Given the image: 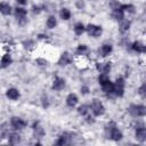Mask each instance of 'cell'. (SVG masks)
<instances>
[{
	"label": "cell",
	"instance_id": "cell-1",
	"mask_svg": "<svg viewBox=\"0 0 146 146\" xmlns=\"http://www.w3.org/2000/svg\"><path fill=\"white\" fill-rule=\"evenodd\" d=\"M129 112L136 116H144L146 115V106L144 105H131Z\"/></svg>",
	"mask_w": 146,
	"mask_h": 146
},
{
	"label": "cell",
	"instance_id": "cell-2",
	"mask_svg": "<svg viewBox=\"0 0 146 146\" xmlns=\"http://www.w3.org/2000/svg\"><path fill=\"white\" fill-rule=\"evenodd\" d=\"M90 107H91V111H92V113H94L95 115H102V114H104V112H105V107H104L103 104H102L99 100H97V99H94V100H92Z\"/></svg>",
	"mask_w": 146,
	"mask_h": 146
},
{
	"label": "cell",
	"instance_id": "cell-3",
	"mask_svg": "<svg viewBox=\"0 0 146 146\" xmlns=\"http://www.w3.org/2000/svg\"><path fill=\"white\" fill-rule=\"evenodd\" d=\"M114 92L116 96H123V92H124V81L122 78H119L114 84Z\"/></svg>",
	"mask_w": 146,
	"mask_h": 146
},
{
	"label": "cell",
	"instance_id": "cell-4",
	"mask_svg": "<svg viewBox=\"0 0 146 146\" xmlns=\"http://www.w3.org/2000/svg\"><path fill=\"white\" fill-rule=\"evenodd\" d=\"M87 32L89 35L91 36H99L102 34V27L100 26H97V25H94V24H89L87 26Z\"/></svg>",
	"mask_w": 146,
	"mask_h": 146
},
{
	"label": "cell",
	"instance_id": "cell-5",
	"mask_svg": "<svg viewBox=\"0 0 146 146\" xmlns=\"http://www.w3.org/2000/svg\"><path fill=\"white\" fill-rule=\"evenodd\" d=\"M11 125H13V128H15V129H23V128H25V125H26V123L22 120V119H19V117H13L11 119Z\"/></svg>",
	"mask_w": 146,
	"mask_h": 146
},
{
	"label": "cell",
	"instance_id": "cell-6",
	"mask_svg": "<svg viewBox=\"0 0 146 146\" xmlns=\"http://www.w3.org/2000/svg\"><path fill=\"white\" fill-rule=\"evenodd\" d=\"M136 139L139 141H144L146 140V129L140 127L136 130Z\"/></svg>",
	"mask_w": 146,
	"mask_h": 146
},
{
	"label": "cell",
	"instance_id": "cell-7",
	"mask_svg": "<svg viewBox=\"0 0 146 146\" xmlns=\"http://www.w3.org/2000/svg\"><path fill=\"white\" fill-rule=\"evenodd\" d=\"M110 136L113 140H120L122 138V132L116 129V128H111V132H110Z\"/></svg>",
	"mask_w": 146,
	"mask_h": 146
},
{
	"label": "cell",
	"instance_id": "cell-8",
	"mask_svg": "<svg viewBox=\"0 0 146 146\" xmlns=\"http://www.w3.org/2000/svg\"><path fill=\"white\" fill-rule=\"evenodd\" d=\"M71 60H72V58L70 57V55L67 52H64V54H62V56L58 60V64L59 65H67L71 63Z\"/></svg>",
	"mask_w": 146,
	"mask_h": 146
},
{
	"label": "cell",
	"instance_id": "cell-9",
	"mask_svg": "<svg viewBox=\"0 0 146 146\" xmlns=\"http://www.w3.org/2000/svg\"><path fill=\"white\" fill-rule=\"evenodd\" d=\"M66 104H67L68 106H71V107L75 106V105L78 104V97H76V95L70 94V95L67 96V98H66Z\"/></svg>",
	"mask_w": 146,
	"mask_h": 146
},
{
	"label": "cell",
	"instance_id": "cell-10",
	"mask_svg": "<svg viewBox=\"0 0 146 146\" xmlns=\"http://www.w3.org/2000/svg\"><path fill=\"white\" fill-rule=\"evenodd\" d=\"M64 87H65V81H64L63 79H60V78L55 79V81H54V83H52V88H54V89L60 90V89H63Z\"/></svg>",
	"mask_w": 146,
	"mask_h": 146
},
{
	"label": "cell",
	"instance_id": "cell-11",
	"mask_svg": "<svg viewBox=\"0 0 146 146\" xmlns=\"http://www.w3.org/2000/svg\"><path fill=\"white\" fill-rule=\"evenodd\" d=\"M97 67H98V70H99L100 73L106 74L111 70V63H99L97 65Z\"/></svg>",
	"mask_w": 146,
	"mask_h": 146
},
{
	"label": "cell",
	"instance_id": "cell-12",
	"mask_svg": "<svg viewBox=\"0 0 146 146\" xmlns=\"http://www.w3.org/2000/svg\"><path fill=\"white\" fill-rule=\"evenodd\" d=\"M102 88H103V90L106 92V94H110V92H113L114 91V84L108 80V81H106L105 83H103L102 84Z\"/></svg>",
	"mask_w": 146,
	"mask_h": 146
},
{
	"label": "cell",
	"instance_id": "cell-13",
	"mask_svg": "<svg viewBox=\"0 0 146 146\" xmlns=\"http://www.w3.org/2000/svg\"><path fill=\"white\" fill-rule=\"evenodd\" d=\"M7 97L10 98V99H13V100H15V99H17V98L19 97V92H18V90L15 89V88L8 89V90H7Z\"/></svg>",
	"mask_w": 146,
	"mask_h": 146
},
{
	"label": "cell",
	"instance_id": "cell-14",
	"mask_svg": "<svg viewBox=\"0 0 146 146\" xmlns=\"http://www.w3.org/2000/svg\"><path fill=\"white\" fill-rule=\"evenodd\" d=\"M132 49L135 51H138V52H146V46H144L140 42H133L132 43Z\"/></svg>",
	"mask_w": 146,
	"mask_h": 146
},
{
	"label": "cell",
	"instance_id": "cell-15",
	"mask_svg": "<svg viewBox=\"0 0 146 146\" xmlns=\"http://www.w3.org/2000/svg\"><path fill=\"white\" fill-rule=\"evenodd\" d=\"M15 16L17 17V19H23L26 16V10L24 8H16L15 9Z\"/></svg>",
	"mask_w": 146,
	"mask_h": 146
},
{
	"label": "cell",
	"instance_id": "cell-16",
	"mask_svg": "<svg viewBox=\"0 0 146 146\" xmlns=\"http://www.w3.org/2000/svg\"><path fill=\"white\" fill-rule=\"evenodd\" d=\"M11 63V57H10V55L9 54H6V55H3L2 56V59H1V67H7L9 64Z\"/></svg>",
	"mask_w": 146,
	"mask_h": 146
},
{
	"label": "cell",
	"instance_id": "cell-17",
	"mask_svg": "<svg viewBox=\"0 0 146 146\" xmlns=\"http://www.w3.org/2000/svg\"><path fill=\"white\" fill-rule=\"evenodd\" d=\"M113 17H114L115 19H117V21H121V19L123 18V10H122L120 7L115 8L114 11H113Z\"/></svg>",
	"mask_w": 146,
	"mask_h": 146
},
{
	"label": "cell",
	"instance_id": "cell-18",
	"mask_svg": "<svg viewBox=\"0 0 146 146\" xmlns=\"http://www.w3.org/2000/svg\"><path fill=\"white\" fill-rule=\"evenodd\" d=\"M100 54L103 55V56H107V55H110L111 54V51H112V46L111 44H104L102 48H100Z\"/></svg>",
	"mask_w": 146,
	"mask_h": 146
},
{
	"label": "cell",
	"instance_id": "cell-19",
	"mask_svg": "<svg viewBox=\"0 0 146 146\" xmlns=\"http://www.w3.org/2000/svg\"><path fill=\"white\" fill-rule=\"evenodd\" d=\"M0 10H1V13H2L3 15H9V14H10V11H11V8H10V6H9V5H7V3L2 2V3L0 5Z\"/></svg>",
	"mask_w": 146,
	"mask_h": 146
},
{
	"label": "cell",
	"instance_id": "cell-20",
	"mask_svg": "<svg viewBox=\"0 0 146 146\" xmlns=\"http://www.w3.org/2000/svg\"><path fill=\"white\" fill-rule=\"evenodd\" d=\"M59 15H60V18H63V19H68V18L71 17V13H70V10L66 9V8H63V9L60 10Z\"/></svg>",
	"mask_w": 146,
	"mask_h": 146
},
{
	"label": "cell",
	"instance_id": "cell-21",
	"mask_svg": "<svg viewBox=\"0 0 146 146\" xmlns=\"http://www.w3.org/2000/svg\"><path fill=\"white\" fill-rule=\"evenodd\" d=\"M19 140H21V138H19L18 135H16V133H10V137H9V143H10V144L15 145V144L19 143Z\"/></svg>",
	"mask_w": 146,
	"mask_h": 146
},
{
	"label": "cell",
	"instance_id": "cell-22",
	"mask_svg": "<svg viewBox=\"0 0 146 146\" xmlns=\"http://www.w3.org/2000/svg\"><path fill=\"white\" fill-rule=\"evenodd\" d=\"M56 24H57L56 18H55L54 16H50V17L48 18V21H47V26H48L49 29H52V27L56 26Z\"/></svg>",
	"mask_w": 146,
	"mask_h": 146
},
{
	"label": "cell",
	"instance_id": "cell-23",
	"mask_svg": "<svg viewBox=\"0 0 146 146\" xmlns=\"http://www.w3.org/2000/svg\"><path fill=\"white\" fill-rule=\"evenodd\" d=\"M74 31H75L76 34H82V33L84 32V26H83V24L78 23V24L75 25V27H74Z\"/></svg>",
	"mask_w": 146,
	"mask_h": 146
},
{
	"label": "cell",
	"instance_id": "cell-24",
	"mask_svg": "<svg viewBox=\"0 0 146 146\" xmlns=\"http://www.w3.org/2000/svg\"><path fill=\"white\" fill-rule=\"evenodd\" d=\"M129 26H130V22L123 21V22L120 24V31H121V32H125V31L129 29Z\"/></svg>",
	"mask_w": 146,
	"mask_h": 146
},
{
	"label": "cell",
	"instance_id": "cell-25",
	"mask_svg": "<svg viewBox=\"0 0 146 146\" xmlns=\"http://www.w3.org/2000/svg\"><path fill=\"white\" fill-rule=\"evenodd\" d=\"M79 113L82 114V115H88V113H89V107H88L87 105L80 106V107H79Z\"/></svg>",
	"mask_w": 146,
	"mask_h": 146
},
{
	"label": "cell",
	"instance_id": "cell-26",
	"mask_svg": "<svg viewBox=\"0 0 146 146\" xmlns=\"http://www.w3.org/2000/svg\"><path fill=\"white\" fill-rule=\"evenodd\" d=\"M67 143H68V137H67V135H63V136H60L59 140L57 141L58 145H65V144H67Z\"/></svg>",
	"mask_w": 146,
	"mask_h": 146
},
{
	"label": "cell",
	"instance_id": "cell-27",
	"mask_svg": "<svg viewBox=\"0 0 146 146\" xmlns=\"http://www.w3.org/2000/svg\"><path fill=\"white\" fill-rule=\"evenodd\" d=\"M123 11L124 10H128V11H130V13H133V9H135V7L132 6V5H123V6H121L120 7Z\"/></svg>",
	"mask_w": 146,
	"mask_h": 146
},
{
	"label": "cell",
	"instance_id": "cell-28",
	"mask_svg": "<svg viewBox=\"0 0 146 146\" xmlns=\"http://www.w3.org/2000/svg\"><path fill=\"white\" fill-rule=\"evenodd\" d=\"M138 92L141 97H146V83H144L139 89H138Z\"/></svg>",
	"mask_w": 146,
	"mask_h": 146
},
{
	"label": "cell",
	"instance_id": "cell-29",
	"mask_svg": "<svg viewBox=\"0 0 146 146\" xmlns=\"http://www.w3.org/2000/svg\"><path fill=\"white\" fill-rule=\"evenodd\" d=\"M98 80H99V83H100V84H103V83H105L106 81H108L110 79L107 78V75H106V74H104V73H102V74L99 75V78H98Z\"/></svg>",
	"mask_w": 146,
	"mask_h": 146
},
{
	"label": "cell",
	"instance_id": "cell-30",
	"mask_svg": "<svg viewBox=\"0 0 146 146\" xmlns=\"http://www.w3.org/2000/svg\"><path fill=\"white\" fill-rule=\"evenodd\" d=\"M78 50H79V51H86V50H87V47L83 46V44H81V46L78 48Z\"/></svg>",
	"mask_w": 146,
	"mask_h": 146
},
{
	"label": "cell",
	"instance_id": "cell-31",
	"mask_svg": "<svg viewBox=\"0 0 146 146\" xmlns=\"http://www.w3.org/2000/svg\"><path fill=\"white\" fill-rule=\"evenodd\" d=\"M17 1H18L19 3H22V5H24V3H26V1H27V0H17Z\"/></svg>",
	"mask_w": 146,
	"mask_h": 146
}]
</instances>
